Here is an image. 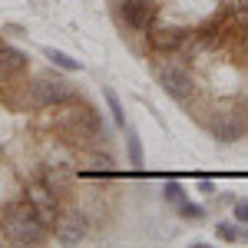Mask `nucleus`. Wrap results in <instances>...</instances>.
<instances>
[{"label":"nucleus","mask_w":248,"mask_h":248,"mask_svg":"<svg viewBox=\"0 0 248 248\" xmlns=\"http://www.w3.org/2000/svg\"><path fill=\"white\" fill-rule=\"evenodd\" d=\"M106 103H109V109H113L116 126H126V113H123V103H119V96H116L113 90H106Z\"/></svg>","instance_id":"obj_1"},{"label":"nucleus","mask_w":248,"mask_h":248,"mask_svg":"<svg viewBox=\"0 0 248 248\" xmlns=\"http://www.w3.org/2000/svg\"><path fill=\"white\" fill-rule=\"evenodd\" d=\"M129 162H133V169H142V142L136 133H129Z\"/></svg>","instance_id":"obj_2"},{"label":"nucleus","mask_w":248,"mask_h":248,"mask_svg":"<svg viewBox=\"0 0 248 248\" xmlns=\"http://www.w3.org/2000/svg\"><path fill=\"white\" fill-rule=\"evenodd\" d=\"M46 57L53 60L60 70H70V73H73V70H79V63H77V60H70L66 53H60V50H46Z\"/></svg>","instance_id":"obj_3"},{"label":"nucleus","mask_w":248,"mask_h":248,"mask_svg":"<svg viewBox=\"0 0 248 248\" xmlns=\"http://www.w3.org/2000/svg\"><path fill=\"white\" fill-rule=\"evenodd\" d=\"M166 199H169V202H175V205H182V202H186V199H182V189H179L175 182H169V186H166Z\"/></svg>","instance_id":"obj_4"},{"label":"nucleus","mask_w":248,"mask_h":248,"mask_svg":"<svg viewBox=\"0 0 248 248\" xmlns=\"http://www.w3.org/2000/svg\"><path fill=\"white\" fill-rule=\"evenodd\" d=\"M242 232L238 229H232V225H218V238H225V242H235Z\"/></svg>","instance_id":"obj_5"},{"label":"nucleus","mask_w":248,"mask_h":248,"mask_svg":"<svg viewBox=\"0 0 248 248\" xmlns=\"http://www.w3.org/2000/svg\"><path fill=\"white\" fill-rule=\"evenodd\" d=\"M235 218L238 222H248V199H238L235 202Z\"/></svg>","instance_id":"obj_6"}]
</instances>
